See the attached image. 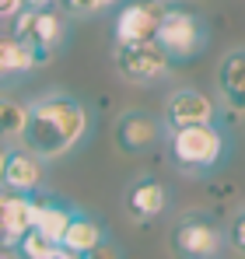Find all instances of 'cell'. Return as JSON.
Listing matches in <instances>:
<instances>
[{
    "instance_id": "277c9868",
    "label": "cell",
    "mask_w": 245,
    "mask_h": 259,
    "mask_svg": "<svg viewBox=\"0 0 245 259\" xmlns=\"http://www.w3.org/2000/svg\"><path fill=\"white\" fill-rule=\"evenodd\" d=\"M112 67H116V74H119L123 81H130V84H151V81H158L168 74V67H172V60L161 53V46L154 42V39H147V42H123L112 49Z\"/></svg>"
},
{
    "instance_id": "3957f363",
    "label": "cell",
    "mask_w": 245,
    "mask_h": 259,
    "mask_svg": "<svg viewBox=\"0 0 245 259\" xmlns=\"http://www.w3.org/2000/svg\"><path fill=\"white\" fill-rule=\"evenodd\" d=\"M154 42L161 46V53L172 63H186V60H196L207 49L210 28H207V21L200 14L165 4L161 21H158V28H154Z\"/></svg>"
},
{
    "instance_id": "e0dca14e",
    "label": "cell",
    "mask_w": 245,
    "mask_h": 259,
    "mask_svg": "<svg viewBox=\"0 0 245 259\" xmlns=\"http://www.w3.org/2000/svg\"><path fill=\"white\" fill-rule=\"evenodd\" d=\"M14 252H18V259H46L56 245L42 235V231H35V228H28V231H21V238L11 245Z\"/></svg>"
},
{
    "instance_id": "30bf717a",
    "label": "cell",
    "mask_w": 245,
    "mask_h": 259,
    "mask_svg": "<svg viewBox=\"0 0 245 259\" xmlns=\"http://www.w3.org/2000/svg\"><path fill=\"white\" fill-rule=\"evenodd\" d=\"M42 175H46V161H42L39 154H32L28 147H11V151H4L0 189L32 196V193L42 186Z\"/></svg>"
},
{
    "instance_id": "7402d4cb",
    "label": "cell",
    "mask_w": 245,
    "mask_h": 259,
    "mask_svg": "<svg viewBox=\"0 0 245 259\" xmlns=\"http://www.w3.org/2000/svg\"><path fill=\"white\" fill-rule=\"evenodd\" d=\"M56 0H21V7H32V11H42V7H53Z\"/></svg>"
},
{
    "instance_id": "9c48e42d",
    "label": "cell",
    "mask_w": 245,
    "mask_h": 259,
    "mask_svg": "<svg viewBox=\"0 0 245 259\" xmlns=\"http://www.w3.org/2000/svg\"><path fill=\"white\" fill-rule=\"evenodd\" d=\"M112 140L123 154H144L161 140V119L144 109H126L112 126Z\"/></svg>"
},
{
    "instance_id": "44dd1931",
    "label": "cell",
    "mask_w": 245,
    "mask_h": 259,
    "mask_svg": "<svg viewBox=\"0 0 245 259\" xmlns=\"http://www.w3.org/2000/svg\"><path fill=\"white\" fill-rule=\"evenodd\" d=\"M21 11V0H0V21L4 18H14Z\"/></svg>"
},
{
    "instance_id": "4fadbf2b",
    "label": "cell",
    "mask_w": 245,
    "mask_h": 259,
    "mask_svg": "<svg viewBox=\"0 0 245 259\" xmlns=\"http://www.w3.org/2000/svg\"><path fill=\"white\" fill-rule=\"evenodd\" d=\"M165 207H168V189L154 179H137L126 189V210L137 221H151V217L161 214Z\"/></svg>"
},
{
    "instance_id": "cb8c5ba5",
    "label": "cell",
    "mask_w": 245,
    "mask_h": 259,
    "mask_svg": "<svg viewBox=\"0 0 245 259\" xmlns=\"http://www.w3.org/2000/svg\"><path fill=\"white\" fill-rule=\"evenodd\" d=\"M95 4V11H102V7H112V4H119V0H91Z\"/></svg>"
},
{
    "instance_id": "2e32d148",
    "label": "cell",
    "mask_w": 245,
    "mask_h": 259,
    "mask_svg": "<svg viewBox=\"0 0 245 259\" xmlns=\"http://www.w3.org/2000/svg\"><path fill=\"white\" fill-rule=\"evenodd\" d=\"M70 214H74L70 207H63L56 200H35V193H32V228L42 231L53 245H60V235H63Z\"/></svg>"
},
{
    "instance_id": "5bb4252c",
    "label": "cell",
    "mask_w": 245,
    "mask_h": 259,
    "mask_svg": "<svg viewBox=\"0 0 245 259\" xmlns=\"http://www.w3.org/2000/svg\"><path fill=\"white\" fill-rule=\"evenodd\" d=\"M109 235H105V228L95 221V217L88 214H70L67 221V228H63V235H60V249H67V252H74V256H81L88 249H95V245H102Z\"/></svg>"
},
{
    "instance_id": "52a82bcc",
    "label": "cell",
    "mask_w": 245,
    "mask_h": 259,
    "mask_svg": "<svg viewBox=\"0 0 245 259\" xmlns=\"http://www.w3.org/2000/svg\"><path fill=\"white\" fill-rule=\"evenodd\" d=\"M161 11H165V0H126L119 11H116V21H112V39H116V46L154 39V28L161 21Z\"/></svg>"
},
{
    "instance_id": "7a4b0ae2",
    "label": "cell",
    "mask_w": 245,
    "mask_h": 259,
    "mask_svg": "<svg viewBox=\"0 0 245 259\" xmlns=\"http://www.w3.org/2000/svg\"><path fill=\"white\" fill-rule=\"evenodd\" d=\"M172 165L186 175H210L228 158V137L217 123H196L168 133Z\"/></svg>"
},
{
    "instance_id": "ba28073f",
    "label": "cell",
    "mask_w": 245,
    "mask_h": 259,
    "mask_svg": "<svg viewBox=\"0 0 245 259\" xmlns=\"http://www.w3.org/2000/svg\"><path fill=\"white\" fill-rule=\"evenodd\" d=\"M217 105L196 88H175L165 98V116H161V130H182V126H196V123H214Z\"/></svg>"
},
{
    "instance_id": "603a6c76",
    "label": "cell",
    "mask_w": 245,
    "mask_h": 259,
    "mask_svg": "<svg viewBox=\"0 0 245 259\" xmlns=\"http://www.w3.org/2000/svg\"><path fill=\"white\" fill-rule=\"evenodd\" d=\"M46 259H77L74 256V252H67V249H60V245H56V249H53V252H49V256Z\"/></svg>"
},
{
    "instance_id": "9a60e30c",
    "label": "cell",
    "mask_w": 245,
    "mask_h": 259,
    "mask_svg": "<svg viewBox=\"0 0 245 259\" xmlns=\"http://www.w3.org/2000/svg\"><path fill=\"white\" fill-rule=\"evenodd\" d=\"M217 88H221L224 102L242 112V105H245V49L242 46L224 53L221 67H217Z\"/></svg>"
},
{
    "instance_id": "ac0fdd59",
    "label": "cell",
    "mask_w": 245,
    "mask_h": 259,
    "mask_svg": "<svg viewBox=\"0 0 245 259\" xmlns=\"http://www.w3.org/2000/svg\"><path fill=\"white\" fill-rule=\"evenodd\" d=\"M25 126V102L0 98V137H18Z\"/></svg>"
},
{
    "instance_id": "484cf974",
    "label": "cell",
    "mask_w": 245,
    "mask_h": 259,
    "mask_svg": "<svg viewBox=\"0 0 245 259\" xmlns=\"http://www.w3.org/2000/svg\"><path fill=\"white\" fill-rule=\"evenodd\" d=\"M0 259H11V256H7V252H0Z\"/></svg>"
},
{
    "instance_id": "d6986e66",
    "label": "cell",
    "mask_w": 245,
    "mask_h": 259,
    "mask_svg": "<svg viewBox=\"0 0 245 259\" xmlns=\"http://www.w3.org/2000/svg\"><path fill=\"white\" fill-rule=\"evenodd\" d=\"M77 259H119V252H116V245L105 238L102 245H95V249H88V252H81Z\"/></svg>"
},
{
    "instance_id": "8fae6325",
    "label": "cell",
    "mask_w": 245,
    "mask_h": 259,
    "mask_svg": "<svg viewBox=\"0 0 245 259\" xmlns=\"http://www.w3.org/2000/svg\"><path fill=\"white\" fill-rule=\"evenodd\" d=\"M53 56H56L53 49L25 46V42H18L14 35H0V81L21 77V74H32V70L46 67Z\"/></svg>"
},
{
    "instance_id": "5b68a950",
    "label": "cell",
    "mask_w": 245,
    "mask_h": 259,
    "mask_svg": "<svg viewBox=\"0 0 245 259\" xmlns=\"http://www.w3.org/2000/svg\"><path fill=\"white\" fill-rule=\"evenodd\" d=\"M168 242H172V256L175 259H214L224 245L221 228L207 214H189L182 221H175Z\"/></svg>"
},
{
    "instance_id": "ffe728a7",
    "label": "cell",
    "mask_w": 245,
    "mask_h": 259,
    "mask_svg": "<svg viewBox=\"0 0 245 259\" xmlns=\"http://www.w3.org/2000/svg\"><path fill=\"white\" fill-rule=\"evenodd\" d=\"M63 7V14H95V4L91 0H56Z\"/></svg>"
},
{
    "instance_id": "8992f818",
    "label": "cell",
    "mask_w": 245,
    "mask_h": 259,
    "mask_svg": "<svg viewBox=\"0 0 245 259\" xmlns=\"http://www.w3.org/2000/svg\"><path fill=\"white\" fill-rule=\"evenodd\" d=\"M11 35L25 46H39V49H53L56 53L63 46V39H67V21L53 7H42V11L21 7L14 14V32Z\"/></svg>"
},
{
    "instance_id": "d4e9b609",
    "label": "cell",
    "mask_w": 245,
    "mask_h": 259,
    "mask_svg": "<svg viewBox=\"0 0 245 259\" xmlns=\"http://www.w3.org/2000/svg\"><path fill=\"white\" fill-rule=\"evenodd\" d=\"M0 168H4V147H0Z\"/></svg>"
},
{
    "instance_id": "7c38bea8",
    "label": "cell",
    "mask_w": 245,
    "mask_h": 259,
    "mask_svg": "<svg viewBox=\"0 0 245 259\" xmlns=\"http://www.w3.org/2000/svg\"><path fill=\"white\" fill-rule=\"evenodd\" d=\"M32 228V196L0 189V245H14Z\"/></svg>"
},
{
    "instance_id": "6da1fadb",
    "label": "cell",
    "mask_w": 245,
    "mask_h": 259,
    "mask_svg": "<svg viewBox=\"0 0 245 259\" xmlns=\"http://www.w3.org/2000/svg\"><path fill=\"white\" fill-rule=\"evenodd\" d=\"M88 133V109L67 91H46L39 98L25 102V126H21V147L39 154L42 161L63 158L74 151Z\"/></svg>"
}]
</instances>
